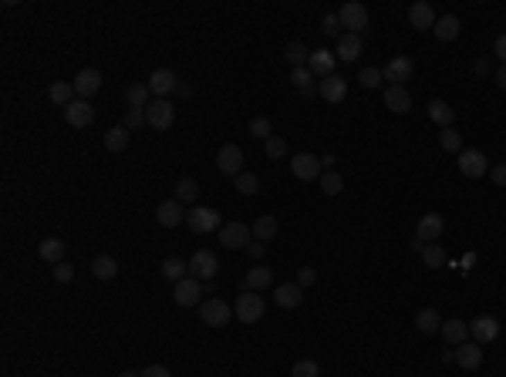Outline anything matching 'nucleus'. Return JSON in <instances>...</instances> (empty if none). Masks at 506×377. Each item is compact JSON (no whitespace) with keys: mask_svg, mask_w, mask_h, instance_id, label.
Here are the masks:
<instances>
[{"mask_svg":"<svg viewBox=\"0 0 506 377\" xmlns=\"http://www.w3.org/2000/svg\"><path fill=\"white\" fill-rule=\"evenodd\" d=\"M338 21H341V27H344V34H368V27H372V14H368V7L365 3H358V0H351V3H344L341 10H338Z\"/></svg>","mask_w":506,"mask_h":377,"instance_id":"nucleus-1","label":"nucleus"},{"mask_svg":"<svg viewBox=\"0 0 506 377\" xmlns=\"http://www.w3.org/2000/svg\"><path fill=\"white\" fill-rule=\"evenodd\" d=\"M233 313H236V320L240 324H260L263 320V313H267V303L260 293H253V290H243L240 297H236V306H233Z\"/></svg>","mask_w":506,"mask_h":377,"instance_id":"nucleus-2","label":"nucleus"},{"mask_svg":"<svg viewBox=\"0 0 506 377\" xmlns=\"http://www.w3.org/2000/svg\"><path fill=\"white\" fill-rule=\"evenodd\" d=\"M186 226L193 229L196 236H206V232H220V229H223V219H220V212L209 209V205H193V209L186 212Z\"/></svg>","mask_w":506,"mask_h":377,"instance_id":"nucleus-3","label":"nucleus"},{"mask_svg":"<svg viewBox=\"0 0 506 377\" xmlns=\"http://www.w3.org/2000/svg\"><path fill=\"white\" fill-rule=\"evenodd\" d=\"M146 125L155 131H169L176 125V104L166 98H152V104L146 108Z\"/></svg>","mask_w":506,"mask_h":377,"instance_id":"nucleus-4","label":"nucleus"},{"mask_svg":"<svg viewBox=\"0 0 506 377\" xmlns=\"http://www.w3.org/2000/svg\"><path fill=\"white\" fill-rule=\"evenodd\" d=\"M324 165H321V158L317 155H311V151H297V155H290V172L294 178H301V182H321V172Z\"/></svg>","mask_w":506,"mask_h":377,"instance_id":"nucleus-5","label":"nucleus"},{"mask_svg":"<svg viewBox=\"0 0 506 377\" xmlns=\"http://www.w3.org/2000/svg\"><path fill=\"white\" fill-rule=\"evenodd\" d=\"M216 270H220L216 252H209V250H196V252H193V259H189V277H196L200 283H213Z\"/></svg>","mask_w":506,"mask_h":377,"instance_id":"nucleus-6","label":"nucleus"},{"mask_svg":"<svg viewBox=\"0 0 506 377\" xmlns=\"http://www.w3.org/2000/svg\"><path fill=\"white\" fill-rule=\"evenodd\" d=\"M202 297H206V283H200L196 277H186L176 283V290H173V300L179 306H200Z\"/></svg>","mask_w":506,"mask_h":377,"instance_id":"nucleus-7","label":"nucleus"},{"mask_svg":"<svg viewBox=\"0 0 506 377\" xmlns=\"http://www.w3.org/2000/svg\"><path fill=\"white\" fill-rule=\"evenodd\" d=\"M455 165H459V172H462L466 178H482L486 172H489V158H486L480 149H462Z\"/></svg>","mask_w":506,"mask_h":377,"instance_id":"nucleus-8","label":"nucleus"},{"mask_svg":"<svg viewBox=\"0 0 506 377\" xmlns=\"http://www.w3.org/2000/svg\"><path fill=\"white\" fill-rule=\"evenodd\" d=\"M200 320L209 327H227L233 320V306L227 300H202L200 303Z\"/></svg>","mask_w":506,"mask_h":377,"instance_id":"nucleus-9","label":"nucleus"},{"mask_svg":"<svg viewBox=\"0 0 506 377\" xmlns=\"http://www.w3.org/2000/svg\"><path fill=\"white\" fill-rule=\"evenodd\" d=\"M469 337L476 340V344H493L496 337H500V320L493 317V313H482L476 320H469Z\"/></svg>","mask_w":506,"mask_h":377,"instance_id":"nucleus-10","label":"nucleus"},{"mask_svg":"<svg viewBox=\"0 0 506 377\" xmlns=\"http://www.w3.org/2000/svg\"><path fill=\"white\" fill-rule=\"evenodd\" d=\"M155 223H159V226H166V229L182 226V223H186V209H182V202H179V199L159 202V205H155Z\"/></svg>","mask_w":506,"mask_h":377,"instance_id":"nucleus-11","label":"nucleus"},{"mask_svg":"<svg viewBox=\"0 0 506 377\" xmlns=\"http://www.w3.org/2000/svg\"><path fill=\"white\" fill-rule=\"evenodd\" d=\"M412 71H415V61L408 57V54H395L385 68H381V75H385V81H392V84H399L402 88V81H408L412 77Z\"/></svg>","mask_w":506,"mask_h":377,"instance_id":"nucleus-12","label":"nucleus"},{"mask_svg":"<svg viewBox=\"0 0 506 377\" xmlns=\"http://www.w3.org/2000/svg\"><path fill=\"white\" fill-rule=\"evenodd\" d=\"M176 88H179V77L173 68H155L149 75V91L155 98H166V95H173Z\"/></svg>","mask_w":506,"mask_h":377,"instance_id":"nucleus-13","label":"nucleus"},{"mask_svg":"<svg viewBox=\"0 0 506 377\" xmlns=\"http://www.w3.org/2000/svg\"><path fill=\"white\" fill-rule=\"evenodd\" d=\"M64 122L71 128H88L95 122V108H91V101L85 98H75L68 108H64Z\"/></svg>","mask_w":506,"mask_h":377,"instance_id":"nucleus-14","label":"nucleus"},{"mask_svg":"<svg viewBox=\"0 0 506 377\" xmlns=\"http://www.w3.org/2000/svg\"><path fill=\"white\" fill-rule=\"evenodd\" d=\"M216 169L223 172V176H240L243 172V149L240 145H223L220 155H216Z\"/></svg>","mask_w":506,"mask_h":377,"instance_id":"nucleus-15","label":"nucleus"},{"mask_svg":"<svg viewBox=\"0 0 506 377\" xmlns=\"http://www.w3.org/2000/svg\"><path fill=\"white\" fill-rule=\"evenodd\" d=\"M250 226H243V223H223L220 229V243L227 246V250H243V246H250Z\"/></svg>","mask_w":506,"mask_h":377,"instance_id":"nucleus-16","label":"nucleus"},{"mask_svg":"<svg viewBox=\"0 0 506 377\" xmlns=\"http://www.w3.org/2000/svg\"><path fill=\"white\" fill-rule=\"evenodd\" d=\"M75 95L78 98H91V95H98L101 91V71H95V68H85V71H78L75 75Z\"/></svg>","mask_w":506,"mask_h":377,"instance_id":"nucleus-17","label":"nucleus"},{"mask_svg":"<svg viewBox=\"0 0 506 377\" xmlns=\"http://www.w3.org/2000/svg\"><path fill=\"white\" fill-rule=\"evenodd\" d=\"M435 21H439V17H435V10H432L426 0H415V3L408 7V24L415 27V30H432Z\"/></svg>","mask_w":506,"mask_h":377,"instance_id":"nucleus-18","label":"nucleus"},{"mask_svg":"<svg viewBox=\"0 0 506 377\" xmlns=\"http://www.w3.org/2000/svg\"><path fill=\"white\" fill-rule=\"evenodd\" d=\"M274 303H277L280 310H294V306H301L304 303V286H297V283H280V286H274Z\"/></svg>","mask_w":506,"mask_h":377,"instance_id":"nucleus-19","label":"nucleus"},{"mask_svg":"<svg viewBox=\"0 0 506 377\" xmlns=\"http://www.w3.org/2000/svg\"><path fill=\"white\" fill-rule=\"evenodd\" d=\"M317 95H321L324 101H331V104H341V101L348 98V81H344V77H338V75L324 77V81L317 84Z\"/></svg>","mask_w":506,"mask_h":377,"instance_id":"nucleus-20","label":"nucleus"},{"mask_svg":"<svg viewBox=\"0 0 506 377\" xmlns=\"http://www.w3.org/2000/svg\"><path fill=\"white\" fill-rule=\"evenodd\" d=\"M385 108L395 111V115H408V111H412V95L405 91V84L402 88H399V84H388V88H385Z\"/></svg>","mask_w":506,"mask_h":377,"instance_id":"nucleus-21","label":"nucleus"},{"mask_svg":"<svg viewBox=\"0 0 506 377\" xmlns=\"http://www.w3.org/2000/svg\"><path fill=\"white\" fill-rule=\"evenodd\" d=\"M442 229H446V219H442L439 212H426V216L419 219V229H415V236H419L422 243H435V239L442 236Z\"/></svg>","mask_w":506,"mask_h":377,"instance_id":"nucleus-22","label":"nucleus"},{"mask_svg":"<svg viewBox=\"0 0 506 377\" xmlns=\"http://www.w3.org/2000/svg\"><path fill=\"white\" fill-rule=\"evenodd\" d=\"M361 48H365V37L361 34H341L338 37V61H344V64H351L361 57Z\"/></svg>","mask_w":506,"mask_h":377,"instance_id":"nucleus-23","label":"nucleus"},{"mask_svg":"<svg viewBox=\"0 0 506 377\" xmlns=\"http://www.w3.org/2000/svg\"><path fill=\"white\" fill-rule=\"evenodd\" d=\"M243 286L253 290V293H263V290H270L274 286V270H267L263 263H256L253 270H247V277H243Z\"/></svg>","mask_w":506,"mask_h":377,"instance_id":"nucleus-24","label":"nucleus"},{"mask_svg":"<svg viewBox=\"0 0 506 377\" xmlns=\"http://www.w3.org/2000/svg\"><path fill=\"white\" fill-rule=\"evenodd\" d=\"M334 64H338V54H331V50H324V48L311 50V61H307V68L314 71V77H317V75H321V77H331V75H334Z\"/></svg>","mask_w":506,"mask_h":377,"instance_id":"nucleus-25","label":"nucleus"},{"mask_svg":"<svg viewBox=\"0 0 506 377\" xmlns=\"http://www.w3.org/2000/svg\"><path fill=\"white\" fill-rule=\"evenodd\" d=\"M455 364H459L462 371H480L482 367L480 344H459V347H455Z\"/></svg>","mask_w":506,"mask_h":377,"instance_id":"nucleus-26","label":"nucleus"},{"mask_svg":"<svg viewBox=\"0 0 506 377\" xmlns=\"http://www.w3.org/2000/svg\"><path fill=\"white\" fill-rule=\"evenodd\" d=\"M415 330H419V333H426V337L439 333V330H442V317H439V310H435V306L419 310V313H415Z\"/></svg>","mask_w":506,"mask_h":377,"instance_id":"nucleus-27","label":"nucleus"},{"mask_svg":"<svg viewBox=\"0 0 506 377\" xmlns=\"http://www.w3.org/2000/svg\"><path fill=\"white\" fill-rule=\"evenodd\" d=\"M429 118L435 122V125H442V128H453L455 122V108L449 104V101H442V98H432L429 101Z\"/></svg>","mask_w":506,"mask_h":377,"instance_id":"nucleus-28","label":"nucleus"},{"mask_svg":"<svg viewBox=\"0 0 506 377\" xmlns=\"http://www.w3.org/2000/svg\"><path fill=\"white\" fill-rule=\"evenodd\" d=\"M64 252H68V246H64L58 236L41 239V246H37V256H41L44 263H64Z\"/></svg>","mask_w":506,"mask_h":377,"instance_id":"nucleus-29","label":"nucleus"},{"mask_svg":"<svg viewBox=\"0 0 506 377\" xmlns=\"http://www.w3.org/2000/svg\"><path fill=\"white\" fill-rule=\"evenodd\" d=\"M250 232L256 236V243H270V239L280 232L277 216H256V223L250 226Z\"/></svg>","mask_w":506,"mask_h":377,"instance_id":"nucleus-30","label":"nucleus"},{"mask_svg":"<svg viewBox=\"0 0 506 377\" xmlns=\"http://www.w3.org/2000/svg\"><path fill=\"white\" fill-rule=\"evenodd\" d=\"M459 30H462V24H459V17H455V14H446V17H439V21H435V27H432V34H435L439 41H446V44L459 37Z\"/></svg>","mask_w":506,"mask_h":377,"instance_id":"nucleus-31","label":"nucleus"},{"mask_svg":"<svg viewBox=\"0 0 506 377\" xmlns=\"http://www.w3.org/2000/svg\"><path fill=\"white\" fill-rule=\"evenodd\" d=\"M439 333L446 337V344H455V347H459V344H466V337H469V324L453 317V320H442V330H439Z\"/></svg>","mask_w":506,"mask_h":377,"instance_id":"nucleus-32","label":"nucleus"},{"mask_svg":"<svg viewBox=\"0 0 506 377\" xmlns=\"http://www.w3.org/2000/svg\"><path fill=\"white\" fill-rule=\"evenodd\" d=\"M91 273H95V279H115L119 277V259L108 256V252H101V256L91 259Z\"/></svg>","mask_w":506,"mask_h":377,"instance_id":"nucleus-33","label":"nucleus"},{"mask_svg":"<svg viewBox=\"0 0 506 377\" xmlns=\"http://www.w3.org/2000/svg\"><path fill=\"white\" fill-rule=\"evenodd\" d=\"M125 101H128V108H149L152 104V91H149V81H139V84H128V91H125Z\"/></svg>","mask_w":506,"mask_h":377,"instance_id":"nucleus-34","label":"nucleus"},{"mask_svg":"<svg viewBox=\"0 0 506 377\" xmlns=\"http://www.w3.org/2000/svg\"><path fill=\"white\" fill-rule=\"evenodd\" d=\"M419 256H422V263H426V270H442V266L449 263V256H446V250H442L439 243H426V246H422V252H419Z\"/></svg>","mask_w":506,"mask_h":377,"instance_id":"nucleus-35","label":"nucleus"},{"mask_svg":"<svg viewBox=\"0 0 506 377\" xmlns=\"http://www.w3.org/2000/svg\"><path fill=\"white\" fill-rule=\"evenodd\" d=\"M128 138H132V131L125 125H115L105 131V149L108 151H125L128 149Z\"/></svg>","mask_w":506,"mask_h":377,"instance_id":"nucleus-36","label":"nucleus"},{"mask_svg":"<svg viewBox=\"0 0 506 377\" xmlns=\"http://www.w3.org/2000/svg\"><path fill=\"white\" fill-rule=\"evenodd\" d=\"M48 98L54 101V104H61V108H68V104L75 101V84H71V81H54L48 88Z\"/></svg>","mask_w":506,"mask_h":377,"instance_id":"nucleus-37","label":"nucleus"},{"mask_svg":"<svg viewBox=\"0 0 506 377\" xmlns=\"http://www.w3.org/2000/svg\"><path fill=\"white\" fill-rule=\"evenodd\" d=\"M176 199L182 202V205H193V202L200 199V182L189 178V176H182L176 182Z\"/></svg>","mask_w":506,"mask_h":377,"instance_id":"nucleus-38","label":"nucleus"},{"mask_svg":"<svg viewBox=\"0 0 506 377\" xmlns=\"http://www.w3.org/2000/svg\"><path fill=\"white\" fill-rule=\"evenodd\" d=\"M162 277L166 279H173V283H179V279H186L189 277V263H182L179 256H169V259H162Z\"/></svg>","mask_w":506,"mask_h":377,"instance_id":"nucleus-39","label":"nucleus"},{"mask_svg":"<svg viewBox=\"0 0 506 377\" xmlns=\"http://www.w3.org/2000/svg\"><path fill=\"white\" fill-rule=\"evenodd\" d=\"M283 57L290 61V68H304V64L311 61V50H307V44H301V41H290L287 50H283Z\"/></svg>","mask_w":506,"mask_h":377,"instance_id":"nucleus-40","label":"nucleus"},{"mask_svg":"<svg viewBox=\"0 0 506 377\" xmlns=\"http://www.w3.org/2000/svg\"><path fill=\"white\" fill-rule=\"evenodd\" d=\"M317 185H321V192H324V196H341V192H344V178H341V172H334V169L324 172Z\"/></svg>","mask_w":506,"mask_h":377,"instance_id":"nucleus-41","label":"nucleus"},{"mask_svg":"<svg viewBox=\"0 0 506 377\" xmlns=\"http://www.w3.org/2000/svg\"><path fill=\"white\" fill-rule=\"evenodd\" d=\"M233 182H236V192H240V196H256V192H260V178L253 176V172H240Z\"/></svg>","mask_w":506,"mask_h":377,"instance_id":"nucleus-42","label":"nucleus"},{"mask_svg":"<svg viewBox=\"0 0 506 377\" xmlns=\"http://www.w3.org/2000/svg\"><path fill=\"white\" fill-rule=\"evenodd\" d=\"M439 145L446 151H455V155H459V151H462V135H459L455 128H442V131H439Z\"/></svg>","mask_w":506,"mask_h":377,"instance_id":"nucleus-43","label":"nucleus"},{"mask_svg":"<svg viewBox=\"0 0 506 377\" xmlns=\"http://www.w3.org/2000/svg\"><path fill=\"white\" fill-rule=\"evenodd\" d=\"M381 81H385V75H381V68H361V75H358V84L365 88V91H375Z\"/></svg>","mask_w":506,"mask_h":377,"instance_id":"nucleus-44","label":"nucleus"},{"mask_svg":"<svg viewBox=\"0 0 506 377\" xmlns=\"http://www.w3.org/2000/svg\"><path fill=\"white\" fill-rule=\"evenodd\" d=\"M311 81H314V71H311L307 64H304V68H290V84H294L297 91H304V88H314Z\"/></svg>","mask_w":506,"mask_h":377,"instance_id":"nucleus-45","label":"nucleus"},{"mask_svg":"<svg viewBox=\"0 0 506 377\" xmlns=\"http://www.w3.org/2000/svg\"><path fill=\"white\" fill-rule=\"evenodd\" d=\"M317 374H321V364L317 360H307V357L290 367V377H317Z\"/></svg>","mask_w":506,"mask_h":377,"instance_id":"nucleus-46","label":"nucleus"},{"mask_svg":"<svg viewBox=\"0 0 506 377\" xmlns=\"http://www.w3.org/2000/svg\"><path fill=\"white\" fill-rule=\"evenodd\" d=\"M263 155H267V158H283V155H287V142H283L280 135H270V138L263 142Z\"/></svg>","mask_w":506,"mask_h":377,"instance_id":"nucleus-47","label":"nucleus"},{"mask_svg":"<svg viewBox=\"0 0 506 377\" xmlns=\"http://www.w3.org/2000/svg\"><path fill=\"white\" fill-rule=\"evenodd\" d=\"M250 135L260 138V142H267V138H270V118H263V115L250 118Z\"/></svg>","mask_w":506,"mask_h":377,"instance_id":"nucleus-48","label":"nucleus"},{"mask_svg":"<svg viewBox=\"0 0 506 377\" xmlns=\"http://www.w3.org/2000/svg\"><path fill=\"white\" fill-rule=\"evenodd\" d=\"M321 34H328V37H341V21H338V10H334V14H324V21H321Z\"/></svg>","mask_w":506,"mask_h":377,"instance_id":"nucleus-49","label":"nucleus"},{"mask_svg":"<svg viewBox=\"0 0 506 377\" xmlns=\"http://www.w3.org/2000/svg\"><path fill=\"white\" fill-rule=\"evenodd\" d=\"M54 279L58 283H71L75 279V266L71 263H54Z\"/></svg>","mask_w":506,"mask_h":377,"instance_id":"nucleus-50","label":"nucleus"},{"mask_svg":"<svg viewBox=\"0 0 506 377\" xmlns=\"http://www.w3.org/2000/svg\"><path fill=\"white\" fill-rule=\"evenodd\" d=\"M146 125V111L142 108H128V118H125V128L128 131H135V128Z\"/></svg>","mask_w":506,"mask_h":377,"instance_id":"nucleus-51","label":"nucleus"},{"mask_svg":"<svg viewBox=\"0 0 506 377\" xmlns=\"http://www.w3.org/2000/svg\"><path fill=\"white\" fill-rule=\"evenodd\" d=\"M489 178H493L500 189H506V162H496V165L489 169Z\"/></svg>","mask_w":506,"mask_h":377,"instance_id":"nucleus-52","label":"nucleus"},{"mask_svg":"<svg viewBox=\"0 0 506 377\" xmlns=\"http://www.w3.org/2000/svg\"><path fill=\"white\" fill-rule=\"evenodd\" d=\"M317 279V270H311V266H301L297 270V286H311Z\"/></svg>","mask_w":506,"mask_h":377,"instance_id":"nucleus-53","label":"nucleus"},{"mask_svg":"<svg viewBox=\"0 0 506 377\" xmlns=\"http://www.w3.org/2000/svg\"><path fill=\"white\" fill-rule=\"evenodd\" d=\"M493 54L500 57V64H506V34H500V37L493 41Z\"/></svg>","mask_w":506,"mask_h":377,"instance_id":"nucleus-54","label":"nucleus"},{"mask_svg":"<svg viewBox=\"0 0 506 377\" xmlns=\"http://www.w3.org/2000/svg\"><path fill=\"white\" fill-rule=\"evenodd\" d=\"M142 377H173V374H169V367H162V364H152V367H146V371H142Z\"/></svg>","mask_w":506,"mask_h":377,"instance_id":"nucleus-55","label":"nucleus"},{"mask_svg":"<svg viewBox=\"0 0 506 377\" xmlns=\"http://www.w3.org/2000/svg\"><path fill=\"white\" fill-rule=\"evenodd\" d=\"M473 75H476V77H486V75H489V61H486V57L473 61Z\"/></svg>","mask_w":506,"mask_h":377,"instance_id":"nucleus-56","label":"nucleus"},{"mask_svg":"<svg viewBox=\"0 0 506 377\" xmlns=\"http://www.w3.org/2000/svg\"><path fill=\"white\" fill-rule=\"evenodd\" d=\"M493 81H496V88H500V91H506V64H500V68H496Z\"/></svg>","mask_w":506,"mask_h":377,"instance_id":"nucleus-57","label":"nucleus"},{"mask_svg":"<svg viewBox=\"0 0 506 377\" xmlns=\"http://www.w3.org/2000/svg\"><path fill=\"white\" fill-rule=\"evenodd\" d=\"M263 250H267V243H250L247 246V252H250L253 259H263Z\"/></svg>","mask_w":506,"mask_h":377,"instance_id":"nucleus-58","label":"nucleus"},{"mask_svg":"<svg viewBox=\"0 0 506 377\" xmlns=\"http://www.w3.org/2000/svg\"><path fill=\"white\" fill-rule=\"evenodd\" d=\"M334 162H338V158H334V155H324V158H321V165H324V169H328V172H331V169H334Z\"/></svg>","mask_w":506,"mask_h":377,"instance_id":"nucleus-59","label":"nucleus"},{"mask_svg":"<svg viewBox=\"0 0 506 377\" xmlns=\"http://www.w3.org/2000/svg\"><path fill=\"white\" fill-rule=\"evenodd\" d=\"M176 95H182V98H189V95H193V88H189V84H179V88H176Z\"/></svg>","mask_w":506,"mask_h":377,"instance_id":"nucleus-60","label":"nucleus"},{"mask_svg":"<svg viewBox=\"0 0 506 377\" xmlns=\"http://www.w3.org/2000/svg\"><path fill=\"white\" fill-rule=\"evenodd\" d=\"M119 377H142V374H135V371H122Z\"/></svg>","mask_w":506,"mask_h":377,"instance_id":"nucleus-61","label":"nucleus"}]
</instances>
